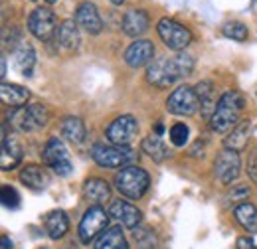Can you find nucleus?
Returning <instances> with one entry per match:
<instances>
[{
  "mask_svg": "<svg viewBox=\"0 0 257 249\" xmlns=\"http://www.w3.org/2000/svg\"><path fill=\"white\" fill-rule=\"evenodd\" d=\"M48 2H50V4H54V2H58V0H48Z\"/></svg>",
  "mask_w": 257,
  "mask_h": 249,
  "instance_id": "40",
  "label": "nucleus"
},
{
  "mask_svg": "<svg viewBox=\"0 0 257 249\" xmlns=\"http://www.w3.org/2000/svg\"><path fill=\"white\" fill-rule=\"evenodd\" d=\"M6 75V56H2V77Z\"/></svg>",
  "mask_w": 257,
  "mask_h": 249,
  "instance_id": "38",
  "label": "nucleus"
},
{
  "mask_svg": "<svg viewBox=\"0 0 257 249\" xmlns=\"http://www.w3.org/2000/svg\"><path fill=\"white\" fill-rule=\"evenodd\" d=\"M20 180H22L24 186L32 188V190H44V188L50 184V176H48L46 170H44L42 166H38V164H28V166H24L22 172H20Z\"/></svg>",
  "mask_w": 257,
  "mask_h": 249,
  "instance_id": "22",
  "label": "nucleus"
},
{
  "mask_svg": "<svg viewBox=\"0 0 257 249\" xmlns=\"http://www.w3.org/2000/svg\"><path fill=\"white\" fill-rule=\"evenodd\" d=\"M235 249H257V243L251 237H239L235 243Z\"/></svg>",
  "mask_w": 257,
  "mask_h": 249,
  "instance_id": "35",
  "label": "nucleus"
},
{
  "mask_svg": "<svg viewBox=\"0 0 257 249\" xmlns=\"http://www.w3.org/2000/svg\"><path fill=\"white\" fill-rule=\"evenodd\" d=\"M0 249H12V241L8 235H2L0 237Z\"/></svg>",
  "mask_w": 257,
  "mask_h": 249,
  "instance_id": "36",
  "label": "nucleus"
},
{
  "mask_svg": "<svg viewBox=\"0 0 257 249\" xmlns=\"http://www.w3.org/2000/svg\"><path fill=\"white\" fill-rule=\"evenodd\" d=\"M8 121L12 125V129L20 133H32L38 129H44L50 123V111L42 103H34L28 107H16L8 115Z\"/></svg>",
  "mask_w": 257,
  "mask_h": 249,
  "instance_id": "3",
  "label": "nucleus"
},
{
  "mask_svg": "<svg viewBox=\"0 0 257 249\" xmlns=\"http://www.w3.org/2000/svg\"><path fill=\"white\" fill-rule=\"evenodd\" d=\"M42 158L58 176H69L71 170H73V164H71V158H69V153H67L65 145L60 139H56V137H52L46 143Z\"/></svg>",
  "mask_w": 257,
  "mask_h": 249,
  "instance_id": "7",
  "label": "nucleus"
},
{
  "mask_svg": "<svg viewBox=\"0 0 257 249\" xmlns=\"http://www.w3.org/2000/svg\"><path fill=\"white\" fill-rule=\"evenodd\" d=\"M56 26H58L56 14L50 8H36L28 18V30L42 42H50L54 38V34L58 32Z\"/></svg>",
  "mask_w": 257,
  "mask_h": 249,
  "instance_id": "11",
  "label": "nucleus"
},
{
  "mask_svg": "<svg viewBox=\"0 0 257 249\" xmlns=\"http://www.w3.org/2000/svg\"><path fill=\"white\" fill-rule=\"evenodd\" d=\"M22 160V147H20V143L16 141V137H8L6 133H4V137H2V155H0V166H2V170H12L18 162Z\"/></svg>",
  "mask_w": 257,
  "mask_h": 249,
  "instance_id": "16",
  "label": "nucleus"
},
{
  "mask_svg": "<svg viewBox=\"0 0 257 249\" xmlns=\"http://www.w3.org/2000/svg\"><path fill=\"white\" fill-rule=\"evenodd\" d=\"M95 249H128V243L121 231V225L107 227L95 239Z\"/></svg>",
  "mask_w": 257,
  "mask_h": 249,
  "instance_id": "21",
  "label": "nucleus"
},
{
  "mask_svg": "<svg viewBox=\"0 0 257 249\" xmlns=\"http://www.w3.org/2000/svg\"><path fill=\"white\" fill-rule=\"evenodd\" d=\"M58 40L65 50H77L81 44V36H79V26L73 20H64L58 26Z\"/></svg>",
  "mask_w": 257,
  "mask_h": 249,
  "instance_id": "25",
  "label": "nucleus"
},
{
  "mask_svg": "<svg viewBox=\"0 0 257 249\" xmlns=\"http://www.w3.org/2000/svg\"><path fill=\"white\" fill-rule=\"evenodd\" d=\"M0 97H2V103L8 105V107H24L26 101L30 99V91L18 83H2L0 87Z\"/></svg>",
  "mask_w": 257,
  "mask_h": 249,
  "instance_id": "20",
  "label": "nucleus"
},
{
  "mask_svg": "<svg viewBox=\"0 0 257 249\" xmlns=\"http://www.w3.org/2000/svg\"><path fill=\"white\" fill-rule=\"evenodd\" d=\"M162 131H164V127H162L161 123H157V127H155V135H159V137H161Z\"/></svg>",
  "mask_w": 257,
  "mask_h": 249,
  "instance_id": "37",
  "label": "nucleus"
},
{
  "mask_svg": "<svg viewBox=\"0 0 257 249\" xmlns=\"http://www.w3.org/2000/svg\"><path fill=\"white\" fill-rule=\"evenodd\" d=\"M170 141L174 147H184L188 141V127L184 123H176L170 127Z\"/></svg>",
  "mask_w": 257,
  "mask_h": 249,
  "instance_id": "33",
  "label": "nucleus"
},
{
  "mask_svg": "<svg viewBox=\"0 0 257 249\" xmlns=\"http://www.w3.org/2000/svg\"><path fill=\"white\" fill-rule=\"evenodd\" d=\"M155 46L149 40H135L125 52V62L128 67H143L153 62Z\"/></svg>",
  "mask_w": 257,
  "mask_h": 249,
  "instance_id": "15",
  "label": "nucleus"
},
{
  "mask_svg": "<svg viewBox=\"0 0 257 249\" xmlns=\"http://www.w3.org/2000/svg\"><path fill=\"white\" fill-rule=\"evenodd\" d=\"M14 65L24 77H32L36 67V52L28 42H20V46L14 50Z\"/></svg>",
  "mask_w": 257,
  "mask_h": 249,
  "instance_id": "18",
  "label": "nucleus"
},
{
  "mask_svg": "<svg viewBox=\"0 0 257 249\" xmlns=\"http://www.w3.org/2000/svg\"><path fill=\"white\" fill-rule=\"evenodd\" d=\"M149 184H151V178L147 170H143L141 166H125L115 176V188L131 200L143 198L145 192L149 190Z\"/></svg>",
  "mask_w": 257,
  "mask_h": 249,
  "instance_id": "4",
  "label": "nucleus"
},
{
  "mask_svg": "<svg viewBox=\"0 0 257 249\" xmlns=\"http://www.w3.org/2000/svg\"><path fill=\"white\" fill-rule=\"evenodd\" d=\"M249 131H251V123L247 119L239 121L227 133V137L224 139V147L229 149V151H235V153L243 151L245 145H247V139H249Z\"/></svg>",
  "mask_w": 257,
  "mask_h": 249,
  "instance_id": "19",
  "label": "nucleus"
},
{
  "mask_svg": "<svg viewBox=\"0 0 257 249\" xmlns=\"http://www.w3.org/2000/svg\"><path fill=\"white\" fill-rule=\"evenodd\" d=\"M107 223H109V214L101 206H91L79 221L77 231H79L81 243H91L93 239H97L107 229Z\"/></svg>",
  "mask_w": 257,
  "mask_h": 249,
  "instance_id": "8",
  "label": "nucleus"
},
{
  "mask_svg": "<svg viewBox=\"0 0 257 249\" xmlns=\"http://www.w3.org/2000/svg\"><path fill=\"white\" fill-rule=\"evenodd\" d=\"M109 216L113 219H117L121 225H125L128 229H135L141 225V219H143V212L133 206L131 202H125V200H115L109 208Z\"/></svg>",
  "mask_w": 257,
  "mask_h": 249,
  "instance_id": "13",
  "label": "nucleus"
},
{
  "mask_svg": "<svg viewBox=\"0 0 257 249\" xmlns=\"http://www.w3.org/2000/svg\"><path fill=\"white\" fill-rule=\"evenodd\" d=\"M42 249H46V247H42Z\"/></svg>",
  "mask_w": 257,
  "mask_h": 249,
  "instance_id": "41",
  "label": "nucleus"
},
{
  "mask_svg": "<svg viewBox=\"0 0 257 249\" xmlns=\"http://www.w3.org/2000/svg\"><path fill=\"white\" fill-rule=\"evenodd\" d=\"M239 168H241L239 155L235 151H229V149L222 151L216 158V162H214V174L225 186L231 184L239 176Z\"/></svg>",
  "mask_w": 257,
  "mask_h": 249,
  "instance_id": "12",
  "label": "nucleus"
},
{
  "mask_svg": "<svg viewBox=\"0 0 257 249\" xmlns=\"http://www.w3.org/2000/svg\"><path fill=\"white\" fill-rule=\"evenodd\" d=\"M83 190H85V196L91 202H95L97 206H101V204L111 200V186L105 180H101V178H89L85 182Z\"/></svg>",
  "mask_w": 257,
  "mask_h": 249,
  "instance_id": "28",
  "label": "nucleus"
},
{
  "mask_svg": "<svg viewBox=\"0 0 257 249\" xmlns=\"http://www.w3.org/2000/svg\"><path fill=\"white\" fill-rule=\"evenodd\" d=\"M196 95L200 99V111L206 119H212L214 111H216V97H214V85L212 81H200L196 87Z\"/></svg>",
  "mask_w": 257,
  "mask_h": 249,
  "instance_id": "24",
  "label": "nucleus"
},
{
  "mask_svg": "<svg viewBox=\"0 0 257 249\" xmlns=\"http://www.w3.org/2000/svg\"><path fill=\"white\" fill-rule=\"evenodd\" d=\"M62 135L73 145H81L87 137V129L79 117H65L62 121Z\"/></svg>",
  "mask_w": 257,
  "mask_h": 249,
  "instance_id": "26",
  "label": "nucleus"
},
{
  "mask_svg": "<svg viewBox=\"0 0 257 249\" xmlns=\"http://www.w3.org/2000/svg\"><path fill=\"white\" fill-rule=\"evenodd\" d=\"M143 151L145 155H149L155 162H162L164 158H168V149L166 145L162 143V139L159 135H149L145 141H143Z\"/></svg>",
  "mask_w": 257,
  "mask_h": 249,
  "instance_id": "29",
  "label": "nucleus"
},
{
  "mask_svg": "<svg viewBox=\"0 0 257 249\" xmlns=\"http://www.w3.org/2000/svg\"><path fill=\"white\" fill-rule=\"evenodd\" d=\"M194 69V58L190 54L178 52L172 58H161L151 62L147 67V81L159 89H166L174 85L178 79L188 77Z\"/></svg>",
  "mask_w": 257,
  "mask_h": 249,
  "instance_id": "1",
  "label": "nucleus"
},
{
  "mask_svg": "<svg viewBox=\"0 0 257 249\" xmlns=\"http://www.w3.org/2000/svg\"><path fill=\"white\" fill-rule=\"evenodd\" d=\"M157 30H159V36L164 42V46L168 50H174V52H182L192 42V32L172 18H162Z\"/></svg>",
  "mask_w": 257,
  "mask_h": 249,
  "instance_id": "6",
  "label": "nucleus"
},
{
  "mask_svg": "<svg viewBox=\"0 0 257 249\" xmlns=\"http://www.w3.org/2000/svg\"><path fill=\"white\" fill-rule=\"evenodd\" d=\"M44 225H46V231L52 239H62L69 229V219H67V214L64 210H54L46 216Z\"/></svg>",
  "mask_w": 257,
  "mask_h": 249,
  "instance_id": "23",
  "label": "nucleus"
},
{
  "mask_svg": "<svg viewBox=\"0 0 257 249\" xmlns=\"http://www.w3.org/2000/svg\"><path fill=\"white\" fill-rule=\"evenodd\" d=\"M222 32H224L225 38H231V40H235V42H245L247 36H249L247 26H245L243 22H237V20L227 22L224 28H222Z\"/></svg>",
  "mask_w": 257,
  "mask_h": 249,
  "instance_id": "31",
  "label": "nucleus"
},
{
  "mask_svg": "<svg viewBox=\"0 0 257 249\" xmlns=\"http://www.w3.org/2000/svg\"><path fill=\"white\" fill-rule=\"evenodd\" d=\"M245 107V99L239 91H225L216 105V111L210 119V127L216 133H229L239 123L241 111Z\"/></svg>",
  "mask_w": 257,
  "mask_h": 249,
  "instance_id": "2",
  "label": "nucleus"
},
{
  "mask_svg": "<svg viewBox=\"0 0 257 249\" xmlns=\"http://www.w3.org/2000/svg\"><path fill=\"white\" fill-rule=\"evenodd\" d=\"M198 107H200V99L196 95V89L188 87V85L178 87L176 91H172L170 97L166 99V109L172 115L190 117V115H194L198 111Z\"/></svg>",
  "mask_w": 257,
  "mask_h": 249,
  "instance_id": "9",
  "label": "nucleus"
},
{
  "mask_svg": "<svg viewBox=\"0 0 257 249\" xmlns=\"http://www.w3.org/2000/svg\"><path fill=\"white\" fill-rule=\"evenodd\" d=\"M133 239H135L139 249H157V245H159V239H157V235L151 227H141V225L135 227L133 229Z\"/></svg>",
  "mask_w": 257,
  "mask_h": 249,
  "instance_id": "30",
  "label": "nucleus"
},
{
  "mask_svg": "<svg viewBox=\"0 0 257 249\" xmlns=\"http://www.w3.org/2000/svg\"><path fill=\"white\" fill-rule=\"evenodd\" d=\"M233 216L237 219V223L247 231V233H257V208L249 202H243L239 206H235Z\"/></svg>",
  "mask_w": 257,
  "mask_h": 249,
  "instance_id": "27",
  "label": "nucleus"
},
{
  "mask_svg": "<svg viewBox=\"0 0 257 249\" xmlns=\"http://www.w3.org/2000/svg\"><path fill=\"white\" fill-rule=\"evenodd\" d=\"M111 2H113V4H123L125 0H111Z\"/></svg>",
  "mask_w": 257,
  "mask_h": 249,
  "instance_id": "39",
  "label": "nucleus"
},
{
  "mask_svg": "<svg viewBox=\"0 0 257 249\" xmlns=\"http://www.w3.org/2000/svg\"><path fill=\"white\" fill-rule=\"evenodd\" d=\"M75 22L79 28L87 34H99L103 30V20L99 16V10L93 2H81L75 10Z\"/></svg>",
  "mask_w": 257,
  "mask_h": 249,
  "instance_id": "14",
  "label": "nucleus"
},
{
  "mask_svg": "<svg viewBox=\"0 0 257 249\" xmlns=\"http://www.w3.org/2000/svg\"><path fill=\"white\" fill-rule=\"evenodd\" d=\"M123 32L131 38H139L141 34L149 30V14L145 10H128L123 16Z\"/></svg>",
  "mask_w": 257,
  "mask_h": 249,
  "instance_id": "17",
  "label": "nucleus"
},
{
  "mask_svg": "<svg viewBox=\"0 0 257 249\" xmlns=\"http://www.w3.org/2000/svg\"><path fill=\"white\" fill-rule=\"evenodd\" d=\"M139 135V121L133 115H121L107 127V139L113 145L128 147Z\"/></svg>",
  "mask_w": 257,
  "mask_h": 249,
  "instance_id": "10",
  "label": "nucleus"
},
{
  "mask_svg": "<svg viewBox=\"0 0 257 249\" xmlns=\"http://www.w3.org/2000/svg\"><path fill=\"white\" fill-rule=\"evenodd\" d=\"M0 198H2V204L4 208H10V210H16L20 206V196L14 188L10 184H2V190H0Z\"/></svg>",
  "mask_w": 257,
  "mask_h": 249,
  "instance_id": "32",
  "label": "nucleus"
},
{
  "mask_svg": "<svg viewBox=\"0 0 257 249\" xmlns=\"http://www.w3.org/2000/svg\"><path fill=\"white\" fill-rule=\"evenodd\" d=\"M247 196H249V188L243 186V184L235 186V190L231 192V200H243V198H247Z\"/></svg>",
  "mask_w": 257,
  "mask_h": 249,
  "instance_id": "34",
  "label": "nucleus"
},
{
  "mask_svg": "<svg viewBox=\"0 0 257 249\" xmlns=\"http://www.w3.org/2000/svg\"><path fill=\"white\" fill-rule=\"evenodd\" d=\"M91 158L99 166H105V168H125L137 158V155L128 147L97 143L91 147Z\"/></svg>",
  "mask_w": 257,
  "mask_h": 249,
  "instance_id": "5",
  "label": "nucleus"
}]
</instances>
